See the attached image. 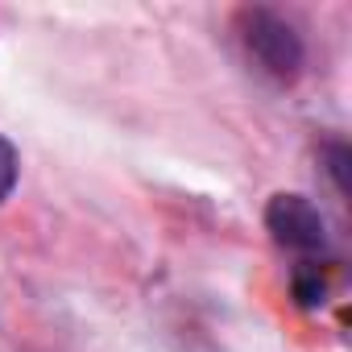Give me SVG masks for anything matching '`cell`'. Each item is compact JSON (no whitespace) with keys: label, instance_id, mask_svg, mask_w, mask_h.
<instances>
[{"label":"cell","instance_id":"1","mask_svg":"<svg viewBox=\"0 0 352 352\" xmlns=\"http://www.w3.org/2000/svg\"><path fill=\"white\" fill-rule=\"evenodd\" d=\"M236 34L249 50V58L278 83H294L302 71V38L294 34V25L286 17H278L274 9H241L236 17Z\"/></svg>","mask_w":352,"mask_h":352},{"label":"cell","instance_id":"2","mask_svg":"<svg viewBox=\"0 0 352 352\" xmlns=\"http://www.w3.org/2000/svg\"><path fill=\"white\" fill-rule=\"evenodd\" d=\"M265 228L290 253H319L327 245V220L307 195H274L265 208Z\"/></svg>","mask_w":352,"mask_h":352},{"label":"cell","instance_id":"3","mask_svg":"<svg viewBox=\"0 0 352 352\" xmlns=\"http://www.w3.org/2000/svg\"><path fill=\"white\" fill-rule=\"evenodd\" d=\"M17 174H21V157H17V149H13L9 137H0V204L13 195Z\"/></svg>","mask_w":352,"mask_h":352},{"label":"cell","instance_id":"4","mask_svg":"<svg viewBox=\"0 0 352 352\" xmlns=\"http://www.w3.org/2000/svg\"><path fill=\"white\" fill-rule=\"evenodd\" d=\"M327 157H331V166H327V170H331L336 187H340V191H348V149H344V145H331V149H327Z\"/></svg>","mask_w":352,"mask_h":352}]
</instances>
